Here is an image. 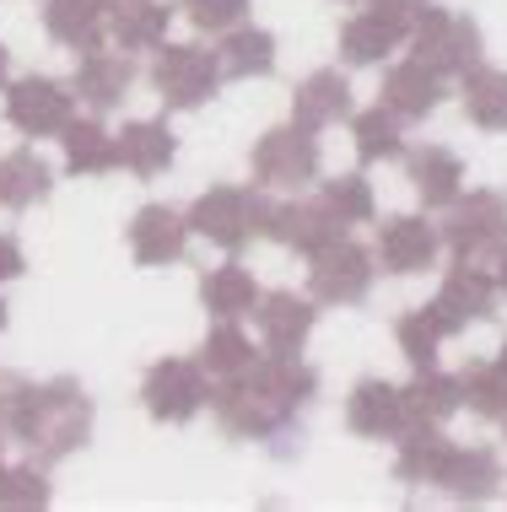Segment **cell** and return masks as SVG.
I'll return each mask as SVG.
<instances>
[{
	"instance_id": "1",
	"label": "cell",
	"mask_w": 507,
	"mask_h": 512,
	"mask_svg": "<svg viewBox=\"0 0 507 512\" xmlns=\"http://www.w3.org/2000/svg\"><path fill=\"white\" fill-rule=\"evenodd\" d=\"M11 437L33 453V464L71 459L81 442L92 437V399H87V389H81L76 378H54V383H44V389H33Z\"/></svg>"
},
{
	"instance_id": "2",
	"label": "cell",
	"mask_w": 507,
	"mask_h": 512,
	"mask_svg": "<svg viewBox=\"0 0 507 512\" xmlns=\"http://www.w3.org/2000/svg\"><path fill=\"white\" fill-rule=\"evenodd\" d=\"M211 410L227 437H249V442H286L297 426V405H286L254 372V362L243 372H232V378H222V389H211Z\"/></svg>"
},
{
	"instance_id": "3",
	"label": "cell",
	"mask_w": 507,
	"mask_h": 512,
	"mask_svg": "<svg viewBox=\"0 0 507 512\" xmlns=\"http://www.w3.org/2000/svg\"><path fill=\"white\" fill-rule=\"evenodd\" d=\"M270 211H276V200H270V189H238V184H216L211 195H200L189 205V232H200V238H211L216 248H227V254H238V248H249L254 238H265L270 227Z\"/></svg>"
},
{
	"instance_id": "4",
	"label": "cell",
	"mask_w": 507,
	"mask_h": 512,
	"mask_svg": "<svg viewBox=\"0 0 507 512\" xmlns=\"http://www.w3.org/2000/svg\"><path fill=\"white\" fill-rule=\"evenodd\" d=\"M410 54H416L421 65H432L437 76H470L486 54V38L470 17L432 6L427 17L416 22V33H410Z\"/></svg>"
},
{
	"instance_id": "5",
	"label": "cell",
	"mask_w": 507,
	"mask_h": 512,
	"mask_svg": "<svg viewBox=\"0 0 507 512\" xmlns=\"http://www.w3.org/2000/svg\"><path fill=\"white\" fill-rule=\"evenodd\" d=\"M443 243L454 248V259H475L481 265L486 254H502L507 243V200L497 189H470V200H454L448 205V221H443Z\"/></svg>"
},
{
	"instance_id": "6",
	"label": "cell",
	"mask_w": 507,
	"mask_h": 512,
	"mask_svg": "<svg viewBox=\"0 0 507 512\" xmlns=\"http://www.w3.org/2000/svg\"><path fill=\"white\" fill-rule=\"evenodd\" d=\"M152 87L168 108H200L222 87V60L200 44H162L152 65Z\"/></svg>"
},
{
	"instance_id": "7",
	"label": "cell",
	"mask_w": 507,
	"mask_h": 512,
	"mask_svg": "<svg viewBox=\"0 0 507 512\" xmlns=\"http://www.w3.org/2000/svg\"><path fill=\"white\" fill-rule=\"evenodd\" d=\"M313 259V270H308V292L313 302H330V308H351V302H362L367 292H373V265H378V254H367L362 243H351V238H335V243H324L319 254H308Z\"/></svg>"
},
{
	"instance_id": "8",
	"label": "cell",
	"mask_w": 507,
	"mask_h": 512,
	"mask_svg": "<svg viewBox=\"0 0 507 512\" xmlns=\"http://www.w3.org/2000/svg\"><path fill=\"white\" fill-rule=\"evenodd\" d=\"M254 178L259 189H303L319 178V141L303 124H281V130L254 141Z\"/></svg>"
},
{
	"instance_id": "9",
	"label": "cell",
	"mask_w": 507,
	"mask_h": 512,
	"mask_svg": "<svg viewBox=\"0 0 507 512\" xmlns=\"http://www.w3.org/2000/svg\"><path fill=\"white\" fill-rule=\"evenodd\" d=\"M146 410L157 415V421H189V415H200L205 405H211V378H205L200 362H184V356H168V362H157L152 372H146Z\"/></svg>"
},
{
	"instance_id": "10",
	"label": "cell",
	"mask_w": 507,
	"mask_h": 512,
	"mask_svg": "<svg viewBox=\"0 0 507 512\" xmlns=\"http://www.w3.org/2000/svg\"><path fill=\"white\" fill-rule=\"evenodd\" d=\"M6 119L17 124L22 135H33V141L65 135V124L76 119V98H71V87H60V81H49V76H22L6 87Z\"/></svg>"
},
{
	"instance_id": "11",
	"label": "cell",
	"mask_w": 507,
	"mask_h": 512,
	"mask_svg": "<svg viewBox=\"0 0 507 512\" xmlns=\"http://www.w3.org/2000/svg\"><path fill=\"white\" fill-rule=\"evenodd\" d=\"M265 238H276L281 248H297V254H319L324 243L346 238V221L330 211V200H276L270 211Z\"/></svg>"
},
{
	"instance_id": "12",
	"label": "cell",
	"mask_w": 507,
	"mask_h": 512,
	"mask_svg": "<svg viewBox=\"0 0 507 512\" xmlns=\"http://www.w3.org/2000/svg\"><path fill=\"white\" fill-rule=\"evenodd\" d=\"M437 248H443V232L432 227L427 216H389L378 227V265L389 275H421L437 265Z\"/></svg>"
},
{
	"instance_id": "13",
	"label": "cell",
	"mask_w": 507,
	"mask_h": 512,
	"mask_svg": "<svg viewBox=\"0 0 507 512\" xmlns=\"http://www.w3.org/2000/svg\"><path fill=\"white\" fill-rule=\"evenodd\" d=\"M130 87H135V60H130L125 49H103V44H98V49H87V54L76 60L71 92H76L87 108H98V114H103V108H119V103H125Z\"/></svg>"
},
{
	"instance_id": "14",
	"label": "cell",
	"mask_w": 507,
	"mask_h": 512,
	"mask_svg": "<svg viewBox=\"0 0 507 512\" xmlns=\"http://www.w3.org/2000/svg\"><path fill=\"white\" fill-rule=\"evenodd\" d=\"M254 324H259V340L265 351H281V356H297L319 324L313 313V297H297V292H265L254 308Z\"/></svg>"
},
{
	"instance_id": "15",
	"label": "cell",
	"mask_w": 507,
	"mask_h": 512,
	"mask_svg": "<svg viewBox=\"0 0 507 512\" xmlns=\"http://www.w3.org/2000/svg\"><path fill=\"white\" fill-rule=\"evenodd\" d=\"M189 248V216H178L173 205H141L130 221V254L141 265H173Z\"/></svg>"
},
{
	"instance_id": "16",
	"label": "cell",
	"mask_w": 507,
	"mask_h": 512,
	"mask_svg": "<svg viewBox=\"0 0 507 512\" xmlns=\"http://www.w3.org/2000/svg\"><path fill=\"white\" fill-rule=\"evenodd\" d=\"M346 426L356 437H400L405 432V410H400V389L383 378H362L346 399Z\"/></svg>"
},
{
	"instance_id": "17",
	"label": "cell",
	"mask_w": 507,
	"mask_h": 512,
	"mask_svg": "<svg viewBox=\"0 0 507 512\" xmlns=\"http://www.w3.org/2000/svg\"><path fill=\"white\" fill-rule=\"evenodd\" d=\"M448 459H454V442L443 437V426H405L400 453H394V475L405 486H437Z\"/></svg>"
},
{
	"instance_id": "18",
	"label": "cell",
	"mask_w": 507,
	"mask_h": 512,
	"mask_svg": "<svg viewBox=\"0 0 507 512\" xmlns=\"http://www.w3.org/2000/svg\"><path fill=\"white\" fill-rule=\"evenodd\" d=\"M340 119H351V81L340 71H313L292 98V124H303V130L319 135Z\"/></svg>"
},
{
	"instance_id": "19",
	"label": "cell",
	"mask_w": 507,
	"mask_h": 512,
	"mask_svg": "<svg viewBox=\"0 0 507 512\" xmlns=\"http://www.w3.org/2000/svg\"><path fill=\"white\" fill-rule=\"evenodd\" d=\"M454 502H470V507H481L497 496L502 486V459H497V448H454V459H448L443 469V480H437Z\"/></svg>"
},
{
	"instance_id": "20",
	"label": "cell",
	"mask_w": 507,
	"mask_h": 512,
	"mask_svg": "<svg viewBox=\"0 0 507 512\" xmlns=\"http://www.w3.org/2000/svg\"><path fill=\"white\" fill-rule=\"evenodd\" d=\"M378 98L400 119H427L432 108L443 103V76H437L432 65H421V60H405V65H394V71L383 76Z\"/></svg>"
},
{
	"instance_id": "21",
	"label": "cell",
	"mask_w": 507,
	"mask_h": 512,
	"mask_svg": "<svg viewBox=\"0 0 507 512\" xmlns=\"http://www.w3.org/2000/svg\"><path fill=\"white\" fill-rule=\"evenodd\" d=\"M437 308H448L459 324L491 318L497 313V275H486L475 259H454V270L443 275V292H437Z\"/></svg>"
},
{
	"instance_id": "22",
	"label": "cell",
	"mask_w": 507,
	"mask_h": 512,
	"mask_svg": "<svg viewBox=\"0 0 507 512\" xmlns=\"http://www.w3.org/2000/svg\"><path fill=\"white\" fill-rule=\"evenodd\" d=\"M410 184H416V195L427 211H448V205L464 195V162L448 146H421L416 157H410Z\"/></svg>"
},
{
	"instance_id": "23",
	"label": "cell",
	"mask_w": 507,
	"mask_h": 512,
	"mask_svg": "<svg viewBox=\"0 0 507 512\" xmlns=\"http://www.w3.org/2000/svg\"><path fill=\"white\" fill-rule=\"evenodd\" d=\"M459 405H464V399H459V378H448V372H437V367H421L416 378L400 389L405 426H443Z\"/></svg>"
},
{
	"instance_id": "24",
	"label": "cell",
	"mask_w": 507,
	"mask_h": 512,
	"mask_svg": "<svg viewBox=\"0 0 507 512\" xmlns=\"http://www.w3.org/2000/svg\"><path fill=\"white\" fill-rule=\"evenodd\" d=\"M114 146H119V162L141 178H157L173 168V130L162 119H130L114 135Z\"/></svg>"
},
{
	"instance_id": "25",
	"label": "cell",
	"mask_w": 507,
	"mask_h": 512,
	"mask_svg": "<svg viewBox=\"0 0 507 512\" xmlns=\"http://www.w3.org/2000/svg\"><path fill=\"white\" fill-rule=\"evenodd\" d=\"M168 22H173V11L157 6V0H114V6H108V33H114V44L125 54L162 49Z\"/></svg>"
},
{
	"instance_id": "26",
	"label": "cell",
	"mask_w": 507,
	"mask_h": 512,
	"mask_svg": "<svg viewBox=\"0 0 507 512\" xmlns=\"http://www.w3.org/2000/svg\"><path fill=\"white\" fill-rule=\"evenodd\" d=\"M44 27H49L54 44L87 54V49L103 44L108 11H103V0H49V6H44Z\"/></svg>"
},
{
	"instance_id": "27",
	"label": "cell",
	"mask_w": 507,
	"mask_h": 512,
	"mask_svg": "<svg viewBox=\"0 0 507 512\" xmlns=\"http://www.w3.org/2000/svg\"><path fill=\"white\" fill-rule=\"evenodd\" d=\"M459 318L448 313V308H410L405 318H400V329H394V340H400V351H405V362L410 367H437V345H443L448 335H459Z\"/></svg>"
},
{
	"instance_id": "28",
	"label": "cell",
	"mask_w": 507,
	"mask_h": 512,
	"mask_svg": "<svg viewBox=\"0 0 507 512\" xmlns=\"http://www.w3.org/2000/svg\"><path fill=\"white\" fill-rule=\"evenodd\" d=\"M49 184H54V173H49V162L38 157L33 146H17V151L0 157V205H6V211L38 205L49 195Z\"/></svg>"
},
{
	"instance_id": "29",
	"label": "cell",
	"mask_w": 507,
	"mask_h": 512,
	"mask_svg": "<svg viewBox=\"0 0 507 512\" xmlns=\"http://www.w3.org/2000/svg\"><path fill=\"white\" fill-rule=\"evenodd\" d=\"M216 60H222V76H238V81H254V76H270L276 71V38L265 33V27H227L222 33V49H216Z\"/></svg>"
},
{
	"instance_id": "30",
	"label": "cell",
	"mask_w": 507,
	"mask_h": 512,
	"mask_svg": "<svg viewBox=\"0 0 507 512\" xmlns=\"http://www.w3.org/2000/svg\"><path fill=\"white\" fill-rule=\"evenodd\" d=\"M259 286H254V275L243 270V265H222V270H211L200 281V302H205V313H216V318H243V313H254L259 308Z\"/></svg>"
},
{
	"instance_id": "31",
	"label": "cell",
	"mask_w": 507,
	"mask_h": 512,
	"mask_svg": "<svg viewBox=\"0 0 507 512\" xmlns=\"http://www.w3.org/2000/svg\"><path fill=\"white\" fill-rule=\"evenodd\" d=\"M464 81V114L481 130H507V71H491V65H475Z\"/></svg>"
},
{
	"instance_id": "32",
	"label": "cell",
	"mask_w": 507,
	"mask_h": 512,
	"mask_svg": "<svg viewBox=\"0 0 507 512\" xmlns=\"http://www.w3.org/2000/svg\"><path fill=\"white\" fill-rule=\"evenodd\" d=\"M400 114L394 108H367V114H356L351 124V135H356V157L373 168V162H394V157H405V130H400Z\"/></svg>"
},
{
	"instance_id": "33",
	"label": "cell",
	"mask_w": 507,
	"mask_h": 512,
	"mask_svg": "<svg viewBox=\"0 0 507 512\" xmlns=\"http://www.w3.org/2000/svg\"><path fill=\"white\" fill-rule=\"evenodd\" d=\"M65 168L71 173H108L119 168V146L98 119H71L65 124Z\"/></svg>"
},
{
	"instance_id": "34",
	"label": "cell",
	"mask_w": 507,
	"mask_h": 512,
	"mask_svg": "<svg viewBox=\"0 0 507 512\" xmlns=\"http://www.w3.org/2000/svg\"><path fill=\"white\" fill-rule=\"evenodd\" d=\"M400 38H405L400 27H389L373 11H362V17H351L340 27V54H346V65H378L400 49Z\"/></svg>"
},
{
	"instance_id": "35",
	"label": "cell",
	"mask_w": 507,
	"mask_h": 512,
	"mask_svg": "<svg viewBox=\"0 0 507 512\" xmlns=\"http://www.w3.org/2000/svg\"><path fill=\"white\" fill-rule=\"evenodd\" d=\"M459 399L486 421H507V362H475L459 372Z\"/></svg>"
},
{
	"instance_id": "36",
	"label": "cell",
	"mask_w": 507,
	"mask_h": 512,
	"mask_svg": "<svg viewBox=\"0 0 507 512\" xmlns=\"http://www.w3.org/2000/svg\"><path fill=\"white\" fill-rule=\"evenodd\" d=\"M249 362H254V340L238 329V318H222L200 345V367L211 372V378H232V372H243Z\"/></svg>"
},
{
	"instance_id": "37",
	"label": "cell",
	"mask_w": 507,
	"mask_h": 512,
	"mask_svg": "<svg viewBox=\"0 0 507 512\" xmlns=\"http://www.w3.org/2000/svg\"><path fill=\"white\" fill-rule=\"evenodd\" d=\"M0 507H6V512H38V507H49L44 469H38V464L0 469Z\"/></svg>"
},
{
	"instance_id": "38",
	"label": "cell",
	"mask_w": 507,
	"mask_h": 512,
	"mask_svg": "<svg viewBox=\"0 0 507 512\" xmlns=\"http://www.w3.org/2000/svg\"><path fill=\"white\" fill-rule=\"evenodd\" d=\"M324 200H330V211L346 221V227H362V221H373V184H367L362 173H346L335 178V184H324Z\"/></svg>"
},
{
	"instance_id": "39",
	"label": "cell",
	"mask_w": 507,
	"mask_h": 512,
	"mask_svg": "<svg viewBox=\"0 0 507 512\" xmlns=\"http://www.w3.org/2000/svg\"><path fill=\"white\" fill-rule=\"evenodd\" d=\"M189 22L200 27V33H227V27L243 22V11H249V0H184Z\"/></svg>"
},
{
	"instance_id": "40",
	"label": "cell",
	"mask_w": 507,
	"mask_h": 512,
	"mask_svg": "<svg viewBox=\"0 0 507 512\" xmlns=\"http://www.w3.org/2000/svg\"><path fill=\"white\" fill-rule=\"evenodd\" d=\"M27 394H33V383L17 378V372H0V437L17 432L22 410H27Z\"/></svg>"
},
{
	"instance_id": "41",
	"label": "cell",
	"mask_w": 507,
	"mask_h": 512,
	"mask_svg": "<svg viewBox=\"0 0 507 512\" xmlns=\"http://www.w3.org/2000/svg\"><path fill=\"white\" fill-rule=\"evenodd\" d=\"M367 11H373V17H383L389 27H400V33L410 38V33H416V22L432 11V0H373Z\"/></svg>"
},
{
	"instance_id": "42",
	"label": "cell",
	"mask_w": 507,
	"mask_h": 512,
	"mask_svg": "<svg viewBox=\"0 0 507 512\" xmlns=\"http://www.w3.org/2000/svg\"><path fill=\"white\" fill-rule=\"evenodd\" d=\"M22 270H27V259H22L17 238H6V232H0V281H17Z\"/></svg>"
},
{
	"instance_id": "43",
	"label": "cell",
	"mask_w": 507,
	"mask_h": 512,
	"mask_svg": "<svg viewBox=\"0 0 507 512\" xmlns=\"http://www.w3.org/2000/svg\"><path fill=\"white\" fill-rule=\"evenodd\" d=\"M497 292H507V243H502V254H497Z\"/></svg>"
},
{
	"instance_id": "44",
	"label": "cell",
	"mask_w": 507,
	"mask_h": 512,
	"mask_svg": "<svg viewBox=\"0 0 507 512\" xmlns=\"http://www.w3.org/2000/svg\"><path fill=\"white\" fill-rule=\"evenodd\" d=\"M6 65H11V54H6V44H0V81H6Z\"/></svg>"
},
{
	"instance_id": "45",
	"label": "cell",
	"mask_w": 507,
	"mask_h": 512,
	"mask_svg": "<svg viewBox=\"0 0 507 512\" xmlns=\"http://www.w3.org/2000/svg\"><path fill=\"white\" fill-rule=\"evenodd\" d=\"M0 329H6V302H0Z\"/></svg>"
},
{
	"instance_id": "46",
	"label": "cell",
	"mask_w": 507,
	"mask_h": 512,
	"mask_svg": "<svg viewBox=\"0 0 507 512\" xmlns=\"http://www.w3.org/2000/svg\"><path fill=\"white\" fill-rule=\"evenodd\" d=\"M502 362H507V340H502Z\"/></svg>"
},
{
	"instance_id": "47",
	"label": "cell",
	"mask_w": 507,
	"mask_h": 512,
	"mask_svg": "<svg viewBox=\"0 0 507 512\" xmlns=\"http://www.w3.org/2000/svg\"><path fill=\"white\" fill-rule=\"evenodd\" d=\"M108 6H114V0H103V11H108Z\"/></svg>"
}]
</instances>
